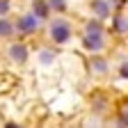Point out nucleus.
<instances>
[{"label":"nucleus","instance_id":"11","mask_svg":"<svg viewBox=\"0 0 128 128\" xmlns=\"http://www.w3.org/2000/svg\"><path fill=\"white\" fill-rule=\"evenodd\" d=\"M92 66H94V69H98V71H105V62H103V60H94V62H92Z\"/></svg>","mask_w":128,"mask_h":128},{"label":"nucleus","instance_id":"9","mask_svg":"<svg viewBox=\"0 0 128 128\" xmlns=\"http://www.w3.org/2000/svg\"><path fill=\"white\" fill-rule=\"evenodd\" d=\"M48 7L55 12H64L66 9V0H48Z\"/></svg>","mask_w":128,"mask_h":128},{"label":"nucleus","instance_id":"10","mask_svg":"<svg viewBox=\"0 0 128 128\" xmlns=\"http://www.w3.org/2000/svg\"><path fill=\"white\" fill-rule=\"evenodd\" d=\"M9 12V0H0V16H5Z\"/></svg>","mask_w":128,"mask_h":128},{"label":"nucleus","instance_id":"4","mask_svg":"<svg viewBox=\"0 0 128 128\" xmlns=\"http://www.w3.org/2000/svg\"><path fill=\"white\" fill-rule=\"evenodd\" d=\"M9 57H12L14 62L23 64V62L28 60V48H25L23 44H12V46H9Z\"/></svg>","mask_w":128,"mask_h":128},{"label":"nucleus","instance_id":"8","mask_svg":"<svg viewBox=\"0 0 128 128\" xmlns=\"http://www.w3.org/2000/svg\"><path fill=\"white\" fill-rule=\"evenodd\" d=\"M12 34H14V25L0 16V37H12Z\"/></svg>","mask_w":128,"mask_h":128},{"label":"nucleus","instance_id":"12","mask_svg":"<svg viewBox=\"0 0 128 128\" xmlns=\"http://www.w3.org/2000/svg\"><path fill=\"white\" fill-rule=\"evenodd\" d=\"M119 71H121V78H128V62L121 64V69H119Z\"/></svg>","mask_w":128,"mask_h":128},{"label":"nucleus","instance_id":"13","mask_svg":"<svg viewBox=\"0 0 128 128\" xmlns=\"http://www.w3.org/2000/svg\"><path fill=\"white\" fill-rule=\"evenodd\" d=\"M121 121H124V124L128 121V105H126V110H124V117H121Z\"/></svg>","mask_w":128,"mask_h":128},{"label":"nucleus","instance_id":"7","mask_svg":"<svg viewBox=\"0 0 128 128\" xmlns=\"http://www.w3.org/2000/svg\"><path fill=\"white\" fill-rule=\"evenodd\" d=\"M112 23H114V30L119 32V34H128V16H114V21H112Z\"/></svg>","mask_w":128,"mask_h":128},{"label":"nucleus","instance_id":"1","mask_svg":"<svg viewBox=\"0 0 128 128\" xmlns=\"http://www.w3.org/2000/svg\"><path fill=\"white\" fill-rule=\"evenodd\" d=\"M85 48L87 50H92V53H96V50H101L103 48V30H101V25L98 23H87V28H85Z\"/></svg>","mask_w":128,"mask_h":128},{"label":"nucleus","instance_id":"2","mask_svg":"<svg viewBox=\"0 0 128 128\" xmlns=\"http://www.w3.org/2000/svg\"><path fill=\"white\" fill-rule=\"evenodd\" d=\"M69 37H71V25L66 21H55L50 25V39L55 44H66Z\"/></svg>","mask_w":128,"mask_h":128},{"label":"nucleus","instance_id":"3","mask_svg":"<svg viewBox=\"0 0 128 128\" xmlns=\"http://www.w3.org/2000/svg\"><path fill=\"white\" fill-rule=\"evenodd\" d=\"M39 28V16L37 14H25L21 16L18 21H16V30L21 32V34H30V32H34Z\"/></svg>","mask_w":128,"mask_h":128},{"label":"nucleus","instance_id":"6","mask_svg":"<svg viewBox=\"0 0 128 128\" xmlns=\"http://www.w3.org/2000/svg\"><path fill=\"white\" fill-rule=\"evenodd\" d=\"M32 9H34V14L39 16V18H46V16H48V9H50V7H48L46 0H34V2H32Z\"/></svg>","mask_w":128,"mask_h":128},{"label":"nucleus","instance_id":"5","mask_svg":"<svg viewBox=\"0 0 128 128\" xmlns=\"http://www.w3.org/2000/svg\"><path fill=\"white\" fill-rule=\"evenodd\" d=\"M92 9L96 12L98 18H108V16H110V5H108V0H92Z\"/></svg>","mask_w":128,"mask_h":128}]
</instances>
